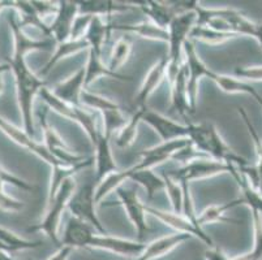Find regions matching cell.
<instances>
[{"instance_id": "54", "label": "cell", "mask_w": 262, "mask_h": 260, "mask_svg": "<svg viewBox=\"0 0 262 260\" xmlns=\"http://www.w3.org/2000/svg\"><path fill=\"white\" fill-rule=\"evenodd\" d=\"M230 260H252V259L251 256H249V254H244V255H239V256L236 257H232V259L230 257Z\"/></svg>"}, {"instance_id": "27", "label": "cell", "mask_w": 262, "mask_h": 260, "mask_svg": "<svg viewBox=\"0 0 262 260\" xmlns=\"http://www.w3.org/2000/svg\"><path fill=\"white\" fill-rule=\"evenodd\" d=\"M12 8L17 12L21 29L26 28V26H32V28L38 29L46 37V39H51L50 26L37 13L34 7L32 6V2H24V0L23 2H13Z\"/></svg>"}, {"instance_id": "18", "label": "cell", "mask_w": 262, "mask_h": 260, "mask_svg": "<svg viewBox=\"0 0 262 260\" xmlns=\"http://www.w3.org/2000/svg\"><path fill=\"white\" fill-rule=\"evenodd\" d=\"M189 234H184V233H172V234L163 235V237L158 238V240L151 241L145 246L144 251L139 255L137 257L132 260H157L161 257L166 256L170 254L173 249L184 243L185 241L190 240Z\"/></svg>"}, {"instance_id": "57", "label": "cell", "mask_w": 262, "mask_h": 260, "mask_svg": "<svg viewBox=\"0 0 262 260\" xmlns=\"http://www.w3.org/2000/svg\"><path fill=\"white\" fill-rule=\"evenodd\" d=\"M259 26H261V29H262V23H259Z\"/></svg>"}, {"instance_id": "23", "label": "cell", "mask_w": 262, "mask_h": 260, "mask_svg": "<svg viewBox=\"0 0 262 260\" xmlns=\"http://www.w3.org/2000/svg\"><path fill=\"white\" fill-rule=\"evenodd\" d=\"M166 72H167V56L161 57L149 70V73L145 77L144 82H142L141 87H140L137 97H136V102L139 104V107H145L146 100L149 97L158 89V86L166 77Z\"/></svg>"}, {"instance_id": "35", "label": "cell", "mask_w": 262, "mask_h": 260, "mask_svg": "<svg viewBox=\"0 0 262 260\" xmlns=\"http://www.w3.org/2000/svg\"><path fill=\"white\" fill-rule=\"evenodd\" d=\"M146 107H139V109H136L135 113L130 116L129 120H127L125 125L119 130L118 137H116V146L120 149H127L137 137V130H139V125L142 121V114Z\"/></svg>"}, {"instance_id": "2", "label": "cell", "mask_w": 262, "mask_h": 260, "mask_svg": "<svg viewBox=\"0 0 262 260\" xmlns=\"http://www.w3.org/2000/svg\"><path fill=\"white\" fill-rule=\"evenodd\" d=\"M61 245L76 247H90V249L106 250L120 256L137 257L145 249V243L139 241L124 240V238L111 237L107 234L95 233L94 228L89 224L72 218L67 223L64 229Z\"/></svg>"}, {"instance_id": "34", "label": "cell", "mask_w": 262, "mask_h": 260, "mask_svg": "<svg viewBox=\"0 0 262 260\" xmlns=\"http://www.w3.org/2000/svg\"><path fill=\"white\" fill-rule=\"evenodd\" d=\"M0 242L3 243L4 249L8 254L38 249V247L42 246V241L25 240V238L20 237L4 226H0Z\"/></svg>"}, {"instance_id": "52", "label": "cell", "mask_w": 262, "mask_h": 260, "mask_svg": "<svg viewBox=\"0 0 262 260\" xmlns=\"http://www.w3.org/2000/svg\"><path fill=\"white\" fill-rule=\"evenodd\" d=\"M254 39H257V42L259 43V46H261V49H262V29H261V26H259V23H258V30H257V34H256V38H254Z\"/></svg>"}, {"instance_id": "46", "label": "cell", "mask_w": 262, "mask_h": 260, "mask_svg": "<svg viewBox=\"0 0 262 260\" xmlns=\"http://www.w3.org/2000/svg\"><path fill=\"white\" fill-rule=\"evenodd\" d=\"M235 76L245 81H261L262 82V66H237L235 69Z\"/></svg>"}, {"instance_id": "51", "label": "cell", "mask_w": 262, "mask_h": 260, "mask_svg": "<svg viewBox=\"0 0 262 260\" xmlns=\"http://www.w3.org/2000/svg\"><path fill=\"white\" fill-rule=\"evenodd\" d=\"M4 90H6V82H4L3 75L0 73V97L4 94Z\"/></svg>"}, {"instance_id": "32", "label": "cell", "mask_w": 262, "mask_h": 260, "mask_svg": "<svg viewBox=\"0 0 262 260\" xmlns=\"http://www.w3.org/2000/svg\"><path fill=\"white\" fill-rule=\"evenodd\" d=\"M94 164V157H86L84 161L76 164V166H60L56 168H52V176H51V185H50V193H49V202L54 199L58 190L60 189V186L63 182H66L68 178H72L76 173L84 171L88 167Z\"/></svg>"}, {"instance_id": "1", "label": "cell", "mask_w": 262, "mask_h": 260, "mask_svg": "<svg viewBox=\"0 0 262 260\" xmlns=\"http://www.w3.org/2000/svg\"><path fill=\"white\" fill-rule=\"evenodd\" d=\"M12 35H13V55L9 63H7L11 68V72L15 76L16 94H17V103L20 108L21 117L24 123V130L30 137L34 135V99L39 90L46 86L39 76L34 75L32 69L26 63V55L33 51H49L52 47L51 39H33L26 35L24 29H21L18 21L17 12L13 11L7 17Z\"/></svg>"}, {"instance_id": "29", "label": "cell", "mask_w": 262, "mask_h": 260, "mask_svg": "<svg viewBox=\"0 0 262 260\" xmlns=\"http://www.w3.org/2000/svg\"><path fill=\"white\" fill-rule=\"evenodd\" d=\"M84 50H89V44L85 39H68L66 42H61L56 44V50H55L52 57L47 61L46 65L42 68L39 72L40 76H46L52 68L58 63H60L63 59L72 56V55L78 54V52L84 51Z\"/></svg>"}, {"instance_id": "17", "label": "cell", "mask_w": 262, "mask_h": 260, "mask_svg": "<svg viewBox=\"0 0 262 260\" xmlns=\"http://www.w3.org/2000/svg\"><path fill=\"white\" fill-rule=\"evenodd\" d=\"M85 90V68H80L75 75L61 81L51 90L58 98L70 106L81 108V94Z\"/></svg>"}, {"instance_id": "7", "label": "cell", "mask_w": 262, "mask_h": 260, "mask_svg": "<svg viewBox=\"0 0 262 260\" xmlns=\"http://www.w3.org/2000/svg\"><path fill=\"white\" fill-rule=\"evenodd\" d=\"M94 181L93 182H86L80 186L68 202V209L72 212L73 218L80 221L89 224L94 228V230H98L101 234H106L104 226L102 225L101 220L97 216L95 212V187Z\"/></svg>"}, {"instance_id": "42", "label": "cell", "mask_w": 262, "mask_h": 260, "mask_svg": "<svg viewBox=\"0 0 262 260\" xmlns=\"http://www.w3.org/2000/svg\"><path fill=\"white\" fill-rule=\"evenodd\" d=\"M162 178L164 181V190L167 192L168 198H170L171 206H172V212L175 214L182 215V204H183V192L182 187L176 182L175 180L170 177V176L164 172L162 173Z\"/></svg>"}, {"instance_id": "16", "label": "cell", "mask_w": 262, "mask_h": 260, "mask_svg": "<svg viewBox=\"0 0 262 260\" xmlns=\"http://www.w3.org/2000/svg\"><path fill=\"white\" fill-rule=\"evenodd\" d=\"M77 14V2H68V0L58 2V9L54 16V20L49 25L51 38H54L55 42L61 43L70 39L71 29Z\"/></svg>"}, {"instance_id": "38", "label": "cell", "mask_w": 262, "mask_h": 260, "mask_svg": "<svg viewBox=\"0 0 262 260\" xmlns=\"http://www.w3.org/2000/svg\"><path fill=\"white\" fill-rule=\"evenodd\" d=\"M101 114L102 119H103V132L102 133L110 138L114 133L119 132L127 123V119H125L123 111L118 104L106 109V111H102Z\"/></svg>"}, {"instance_id": "11", "label": "cell", "mask_w": 262, "mask_h": 260, "mask_svg": "<svg viewBox=\"0 0 262 260\" xmlns=\"http://www.w3.org/2000/svg\"><path fill=\"white\" fill-rule=\"evenodd\" d=\"M115 192L119 198V202L127 212L130 223L135 226L139 240H144L151 230L146 223L145 204L141 203L139 194L133 187H123V186H120Z\"/></svg>"}, {"instance_id": "48", "label": "cell", "mask_w": 262, "mask_h": 260, "mask_svg": "<svg viewBox=\"0 0 262 260\" xmlns=\"http://www.w3.org/2000/svg\"><path fill=\"white\" fill-rule=\"evenodd\" d=\"M32 6L34 7L37 13L42 18L49 16V14H55L56 13V9H58V3H49V2H34L33 0Z\"/></svg>"}, {"instance_id": "28", "label": "cell", "mask_w": 262, "mask_h": 260, "mask_svg": "<svg viewBox=\"0 0 262 260\" xmlns=\"http://www.w3.org/2000/svg\"><path fill=\"white\" fill-rule=\"evenodd\" d=\"M123 175L127 180H132L136 183L141 185L145 192H146L149 200H153L154 195L157 193L164 190V181L162 176L154 173L151 169H142V171L137 172H130L129 169H124Z\"/></svg>"}, {"instance_id": "55", "label": "cell", "mask_w": 262, "mask_h": 260, "mask_svg": "<svg viewBox=\"0 0 262 260\" xmlns=\"http://www.w3.org/2000/svg\"><path fill=\"white\" fill-rule=\"evenodd\" d=\"M9 70H11V68H9L8 64H0V73L2 75H4V73H7Z\"/></svg>"}, {"instance_id": "31", "label": "cell", "mask_w": 262, "mask_h": 260, "mask_svg": "<svg viewBox=\"0 0 262 260\" xmlns=\"http://www.w3.org/2000/svg\"><path fill=\"white\" fill-rule=\"evenodd\" d=\"M243 204L242 198H237V199H233L228 203L221 204V206H210L206 209L201 212V214L197 216V224H199L200 228H202L204 225H208L211 223H228V224H240V221L233 220V219L227 218L226 216V212L230 211V209L235 208V207Z\"/></svg>"}, {"instance_id": "50", "label": "cell", "mask_w": 262, "mask_h": 260, "mask_svg": "<svg viewBox=\"0 0 262 260\" xmlns=\"http://www.w3.org/2000/svg\"><path fill=\"white\" fill-rule=\"evenodd\" d=\"M72 251L73 249L71 246L61 245V246L58 249V251L55 252V254H52L47 260H68Z\"/></svg>"}, {"instance_id": "9", "label": "cell", "mask_w": 262, "mask_h": 260, "mask_svg": "<svg viewBox=\"0 0 262 260\" xmlns=\"http://www.w3.org/2000/svg\"><path fill=\"white\" fill-rule=\"evenodd\" d=\"M47 113L49 109H45L42 112H38V121L42 128L43 133V145L47 149V151L51 154L55 160L58 161L60 166H76V164L84 161L86 157L82 155H77L71 151V149L63 142L59 134L55 132V129L47 121Z\"/></svg>"}, {"instance_id": "45", "label": "cell", "mask_w": 262, "mask_h": 260, "mask_svg": "<svg viewBox=\"0 0 262 260\" xmlns=\"http://www.w3.org/2000/svg\"><path fill=\"white\" fill-rule=\"evenodd\" d=\"M8 183V185L15 186L17 189L21 190H32L33 186L30 183H28L26 181H24L23 178L17 177V176L12 175L11 172H0V192L4 190V185Z\"/></svg>"}, {"instance_id": "3", "label": "cell", "mask_w": 262, "mask_h": 260, "mask_svg": "<svg viewBox=\"0 0 262 260\" xmlns=\"http://www.w3.org/2000/svg\"><path fill=\"white\" fill-rule=\"evenodd\" d=\"M188 125V139L192 143L197 151L202 152L210 159L231 164L236 168L247 166L244 157L237 155L233 150L230 149L227 143L219 134L218 129L211 123L204 124H187Z\"/></svg>"}, {"instance_id": "49", "label": "cell", "mask_w": 262, "mask_h": 260, "mask_svg": "<svg viewBox=\"0 0 262 260\" xmlns=\"http://www.w3.org/2000/svg\"><path fill=\"white\" fill-rule=\"evenodd\" d=\"M205 259L206 260H230V257L227 256V254H226L221 247H216L215 245H214L213 247H209V249L205 251Z\"/></svg>"}, {"instance_id": "41", "label": "cell", "mask_w": 262, "mask_h": 260, "mask_svg": "<svg viewBox=\"0 0 262 260\" xmlns=\"http://www.w3.org/2000/svg\"><path fill=\"white\" fill-rule=\"evenodd\" d=\"M190 39H199L202 42H206L209 44H219L226 40H230L232 38H236L235 34H227V33H219L216 30H213L206 26L194 25L190 30L189 34Z\"/></svg>"}, {"instance_id": "37", "label": "cell", "mask_w": 262, "mask_h": 260, "mask_svg": "<svg viewBox=\"0 0 262 260\" xmlns=\"http://www.w3.org/2000/svg\"><path fill=\"white\" fill-rule=\"evenodd\" d=\"M130 54H132V42L128 38L124 37L116 40L111 56H110V61L107 64L110 70L118 72L119 68H121L124 64L127 63Z\"/></svg>"}, {"instance_id": "43", "label": "cell", "mask_w": 262, "mask_h": 260, "mask_svg": "<svg viewBox=\"0 0 262 260\" xmlns=\"http://www.w3.org/2000/svg\"><path fill=\"white\" fill-rule=\"evenodd\" d=\"M253 218V249L248 252L252 260H262V215L258 212L252 211Z\"/></svg>"}, {"instance_id": "12", "label": "cell", "mask_w": 262, "mask_h": 260, "mask_svg": "<svg viewBox=\"0 0 262 260\" xmlns=\"http://www.w3.org/2000/svg\"><path fill=\"white\" fill-rule=\"evenodd\" d=\"M0 130H2L7 137L11 138L16 145L24 147L25 150H28V151H30L32 154H34L35 156H38L39 159L46 161L49 166H51V168L60 167V164L55 160L54 157L51 156V154L47 151V149L45 147L43 143L37 142V140L33 137H30L24 129L17 128L16 125L9 123L8 120H6L3 116H0Z\"/></svg>"}, {"instance_id": "26", "label": "cell", "mask_w": 262, "mask_h": 260, "mask_svg": "<svg viewBox=\"0 0 262 260\" xmlns=\"http://www.w3.org/2000/svg\"><path fill=\"white\" fill-rule=\"evenodd\" d=\"M137 4H140L137 7H140L142 12L149 17L150 22H153L154 25L159 26L162 29H166V30H167L172 18L178 14L175 8L170 3H166V2L147 0V2H141V3Z\"/></svg>"}, {"instance_id": "20", "label": "cell", "mask_w": 262, "mask_h": 260, "mask_svg": "<svg viewBox=\"0 0 262 260\" xmlns=\"http://www.w3.org/2000/svg\"><path fill=\"white\" fill-rule=\"evenodd\" d=\"M188 73L183 64L182 69L179 70L178 76L171 83V109L178 112L180 116L187 117L188 114H192V108L189 106V98H188Z\"/></svg>"}, {"instance_id": "10", "label": "cell", "mask_w": 262, "mask_h": 260, "mask_svg": "<svg viewBox=\"0 0 262 260\" xmlns=\"http://www.w3.org/2000/svg\"><path fill=\"white\" fill-rule=\"evenodd\" d=\"M184 66L188 73V98H189V106L194 113L197 109L199 102V83L204 77L210 78L213 70L205 65L204 61L200 59L196 51V47L189 39L184 44Z\"/></svg>"}, {"instance_id": "53", "label": "cell", "mask_w": 262, "mask_h": 260, "mask_svg": "<svg viewBox=\"0 0 262 260\" xmlns=\"http://www.w3.org/2000/svg\"><path fill=\"white\" fill-rule=\"evenodd\" d=\"M12 4L13 2H0V12L6 8H12Z\"/></svg>"}, {"instance_id": "5", "label": "cell", "mask_w": 262, "mask_h": 260, "mask_svg": "<svg viewBox=\"0 0 262 260\" xmlns=\"http://www.w3.org/2000/svg\"><path fill=\"white\" fill-rule=\"evenodd\" d=\"M196 20L197 14L192 9V11L176 14L168 25V55L166 77L170 80V83H172L184 64V44L189 39L190 30L196 25Z\"/></svg>"}, {"instance_id": "4", "label": "cell", "mask_w": 262, "mask_h": 260, "mask_svg": "<svg viewBox=\"0 0 262 260\" xmlns=\"http://www.w3.org/2000/svg\"><path fill=\"white\" fill-rule=\"evenodd\" d=\"M193 11L197 14L196 25L206 26L219 33L235 34L236 37L245 35V37L254 38L258 30V23L249 20L243 12L237 9L228 8V7L204 8L197 3Z\"/></svg>"}, {"instance_id": "47", "label": "cell", "mask_w": 262, "mask_h": 260, "mask_svg": "<svg viewBox=\"0 0 262 260\" xmlns=\"http://www.w3.org/2000/svg\"><path fill=\"white\" fill-rule=\"evenodd\" d=\"M25 207L24 202L15 199L13 197L7 194L4 190L0 192V209L6 212H18Z\"/></svg>"}, {"instance_id": "40", "label": "cell", "mask_w": 262, "mask_h": 260, "mask_svg": "<svg viewBox=\"0 0 262 260\" xmlns=\"http://www.w3.org/2000/svg\"><path fill=\"white\" fill-rule=\"evenodd\" d=\"M237 112L242 116L243 121H244L245 126H247L248 132L251 134V138L253 139L254 149H256V155H257V163H256V171L257 176H258V192L262 194V139L259 137V134L257 133L256 128L253 126V124L251 123L249 117H248L247 112L244 111V108H237Z\"/></svg>"}, {"instance_id": "8", "label": "cell", "mask_w": 262, "mask_h": 260, "mask_svg": "<svg viewBox=\"0 0 262 260\" xmlns=\"http://www.w3.org/2000/svg\"><path fill=\"white\" fill-rule=\"evenodd\" d=\"M233 167L235 166L209 159V157H202V159L189 161L180 168L166 172V173L176 182L189 183L192 181L201 180V178L213 177V176L222 175V173H230Z\"/></svg>"}, {"instance_id": "36", "label": "cell", "mask_w": 262, "mask_h": 260, "mask_svg": "<svg viewBox=\"0 0 262 260\" xmlns=\"http://www.w3.org/2000/svg\"><path fill=\"white\" fill-rule=\"evenodd\" d=\"M38 97L43 100L45 103H46V106L49 107L50 109H52L54 112H56V113H59L60 116H63V117L67 119V120L75 121L76 107H72L68 103H66V102H63V100H61L60 98L56 97L51 90L47 89L46 86L39 90Z\"/></svg>"}, {"instance_id": "19", "label": "cell", "mask_w": 262, "mask_h": 260, "mask_svg": "<svg viewBox=\"0 0 262 260\" xmlns=\"http://www.w3.org/2000/svg\"><path fill=\"white\" fill-rule=\"evenodd\" d=\"M110 139L111 138L104 135L101 132L98 138V142L95 143V182L99 183L104 177H107L111 173H115L119 171L118 166L115 163V159L113 156V150H111V145H110Z\"/></svg>"}, {"instance_id": "39", "label": "cell", "mask_w": 262, "mask_h": 260, "mask_svg": "<svg viewBox=\"0 0 262 260\" xmlns=\"http://www.w3.org/2000/svg\"><path fill=\"white\" fill-rule=\"evenodd\" d=\"M75 123H77L81 128L84 129L85 133L89 137L90 142L94 146L95 143L98 142L99 134H101V130L97 126V120H95L94 113H92L90 111H88L86 108L81 107V108H76V117Z\"/></svg>"}, {"instance_id": "33", "label": "cell", "mask_w": 262, "mask_h": 260, "mask_svg": "<svg viewBox=\"0 0 262 260\" xmlns=\"http://www.w3.org/2000/svg\"><path fill=\"white\" fill-rule=\"evenodd\" d=\"M113 30H123V32H129L133 34L140 35L145 39L158 40V42H166L168 40V33L166 29H162L159 26L154 25L150 21H142L133 25H115L113 23Z\"/></svg>"}, {"instance_id": "6", "label": "cell", "mask_w": 262, "mask_h": 260, "mask_svg": "<svg viewBox=\"0 0 262 260\" xmlns=\"http://www.w3.org/2000/svg\"><path fill=\"white\" fill-rule=\"evenodd\" d=\"M76 192V183L73 178H68L60 189L58 190L54 199L50 200L47 204V212L45 215L43 220L37 224L35 226H32L29 232H42L52 241L58 247L61 246V238L59 237V229H60L61 218L68 207L71 197Z\"/></svg>"}, {"instance_id": "44", "label": "cell", "mask_w": 262, "mask_h": 260, "mask_svg": "<svg viewBox=\"0 0 262 260\" xmlns=\"http://www.w3.org/2000/svg\"><path fill=\"white\" fill-rule=\"evenodd\" d=\"M92 18L93 16H90V14L78 13L73 21L70 39H84L90 22H92Z\"/></svg>"}, {"instance_id": "24", "label": "cell", "mask_w": 262, "mask_h": 260, "mask_svg": "<svg viewBox=\"0 0 262 260\" xmlns=\"http://www.w3.org/2000/svg\"><path fill=\"white\" fill-rule=\"evenodd\" d=\"M210 80L214 81L219 86V89L222 90V91L227 92V94L251 95L262 108V95L254 89L251 83H248L247 81H243L237 77H232V76L219 75V73H215V72L211 73Z\"/></svg>"}, {"instance_id": "14", "label": "cell", "mask_w": 262, "mask_h": 260, "mask_svg": "<svg viewBox=\"0 0 262 260\" xmlns=\"http://www.w3.org/2000/svg\"><path fill=\"white\" fill-rule=\"evenodd\" d=\"M187 143H189V139L188 138H182V139L170 140V142H162L158 146L144 150V151L140 152L141 160L128 169L130 172L142 171V169H151L153 167L159 166V164L164 163V161L170 160L172 155L178 150L183 149Z\"/></svg>"}, {"instance_id": "13", "label": "cell", "mask_w": 262, "mask_h": 260, "mask_svg": "<svg viewBox=\"0 0 262 260\" xmlns=\"http://www.w3.org/2000/svg\"><path fill=\"white\" fill-rule=\"evenodd\" d=\"M145 211L146 214L151 215L154 218H157L158 220H161L162 223L166 224L167 226L172 228L173 230H176V233H184V234H189L190 237H197L199 240H201L202 242H205L209 247H213L214 243L213 240L209 237V234L204 232V229L197 228L196 225H193L187 218H184L183 215L175 214V212H167L163 211V209L156 208V207L146 206L145 204Z\"/></svg>"}, {"instance_id": "25", "label": "cell", "mask_w": 262, "mask_h": 260, "mask_svg": "<svg viewBox=\"0 0 262 260\" xmlns=\"http://www.w3.org/2000/svg\"><path fill=\"white\" fill-rule=\"evenodd\" d=\"M111 32H114V30L113 23L110 22V20L104 17H98V16H93L92 22H90L89 29H88L84 38L89 44V50L94 51L95 54L102 55L104 44H106Z\"/></svg>"}, {"instance_id": "22", "label": "cell", "mask_w": 262, "mask_h": 260, "mask_svg": "<svg viewBox=\"0 0 262 260\" xmlns=\"http://www.w3.org/2000/svg\"><path fill=\"white\" fill-rule=\"evenodd\" d=\"M78 13L90 14V16H98V17H110L114 13L127 12L133 9V3H119V2H111V0H85V2H77Z\"/></svg>"}, {"instance_id": "15", "label": "cell", "mask_w": 262, "mask_h": 260, "mask_svg": "<svg viewBox=\"0 0 262 260\" xmlns=\"http://www.w3.org/2000/svg\"><path fill=\"white\" fill-rule=\"evenodd\" d=\"M142 121L156 130L157 134L162 139V142L188 138V125L173 121L166 117L164 114L154 112L149 108H145L142 114Z\"/></svg>"}, {"instance_id": "21", "label": "cell", "mask_w": 262, "mask_h": 260, "mask_svg": "<svg viewBox=\"0 0 262 260\" xmlns=\"http://www.w3.org/2000/svg\"><path fill=\"white\" fill-rule=\"evenodd\" d=\"M99 77H110L121 82H130L132 77L125 75H121L119 72L110 70L108 66L102 60V55L95 54L94 51L89 50V56H88V63L85 66V89H88L94 81Z\"/></svg>"}, {"instance_id": "56", "label": "cell", "mask_w": 262, "mask_h": 260, "mask_svg": "<svg viewBox=\"0 0 262 260\" xmlns=\"http://www.w3.org/2000/svg\"><path fill=\"white\" fill-rule=\"evenodd\" d=\"M0 251L7 252V251H6V249H4V246H3V243H2V242H0Z\"/></svg>"}, {"instance_id": "30", "label": "cell", "mask_w": 262, "mask_h": 260, "mask_svg": "<svg viewBox=\"0 0 262 260\" xmlns=\"http://www.w3.org/2000/svg\"><path fill=\"white\" fill-rule=\"evenodd\" d=\"M230 175L232 176V178L236 181L239 189L242 190V200L243 204H247L251 211L258 212L259 215H262V194L257 189H254L253 186L251 185V182L245 178V176L243 175L242 172L233 167L231 169Z\"/></svg>"}]
</instances>
